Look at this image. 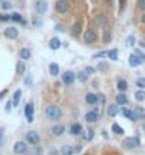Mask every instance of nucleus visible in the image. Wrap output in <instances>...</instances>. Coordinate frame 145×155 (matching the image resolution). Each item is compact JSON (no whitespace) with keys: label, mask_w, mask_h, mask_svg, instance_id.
Returning <instances> with one entry per match:
<instances>
[{"label":"nucleus","mask_w":145,"mask_h":155,"mask_svg":"<svg viewBox=\"0 0 145 155\" xmlns=\"http://www.w3.org/2000/svg\"><path fill=\"white\" fill-rule=\"evenodd\" d=\"M142 63H144V61L137 54H134V53L128 57V64H130V67H138V66H141Z\"/></svg>","instance_id":"obj_13"},{"label":"nucleus","mask_w":145,"mask_h":155,"mask_svg":"<svg viewBox=\"0 0 145 155\" xmlns=\"http://www.w3.org/2000/svg\"><path fill=\"white\" fill-rule=\"evenodd\" d=\"M80 33H81V23H76L73 26V29H71V34L73 36H78Z\"/></svg>","instance_id":"obj_33"},{"label":"nucleus","mask_w":145,"mask_h":155,"mask_svg":"<svg viewBox=\"0 0 145 155\" xmlns=\"http://www.w3.org/2000/svg\"><path fill=\"white\" fill-rule=\"evenodd\" d=\"M85 121L90 122V124H94V122H97L98 121V118H100V114L97 112L95 110H92V111H88L87 114H85Z\"/></svg>","instance_id":"obj_10"},{"label":"nucleus","mask_w":145,"mask_h":155,"mask_svg":"<svg viewBox=\"0 0 145 155\" xmlns=\"http://www.w3.org/2000/svg\"><path fill=\"white\" fill-rule=\"evenodd\" d=\"M66 131V127L64 125H61V124H58V125H54L53 128H51V133L53 135H56V137H60V135H63Z\"/></svg>","instance_id":"obj_17"},{"label":"nucleus","mask_w":145,"mask_h":155,"mask_svg":"<svg viewBox=\"0 0 145 155\" xmlns=\"http://www.w3.org/2000/svg\"><path fill=\"white\" fill-rule=\"evenodd\" d=\"M104 37H105V39H104V43H110V40H111V34L107 33Z\"/></svg>","instance_id":"obj_47"},{"label":"nucleus","mask_w":145,"mask_h":155,"mask_svg":"<svg viewBox=\"0 0 145 155\" xmlns=\"http://www.w3.org/2000/svg\"><path fill=\"white\" fill-rule=\"evenodd\" d=\"M111 130H112V133L117 134V135H123V134H124L123 127H121L120 124H117V122H114V124L111 125Z\"/></svg>","instance_id":"obj_28"},{"label":"nucleus","mask_w":145,"mask_h":155,"mask_svg":"<svg viewBox=\"0 0 145 155\" xmlns=\"http://www.w3.org/2000/svg\"><path fill=\"white\" fill-rule=\"evenodd\" d=\"M94 130L92 128H88L85 133L83 134V138H84V141H92V138H94Z\"/></svg>","instance_id":"obj_27"},{"label":"nucleus","mask_w":145,"mask_h":155,"mask_svg":"<svg viewBox=\"0 0 145 155\" xmlns=\"http://www.w3.org/2000/svg\"><path fill=\"white\" fill-rule=\"evenodd\" d=\"M107 57H108L111 61H117V60H118V50H117V48H112L110 51H107Z\"/></svg>","instance_id":"obj_26"},{"label":"nucleus","mask_w":145,"mask_h":155,"mask_svg":"<svg viewBox=\"0 0 145 155\" xmlns=\"http://www.w3.org/2000/svg\"><path fill=\"white\" fill-rule=\"evenodd\" d=\"M118 104H111V105H108V108H107V114L110 115V117H115L117 114H118Z\"/></svg>","instance_id":"obj_20"},{"label":"nucleus","mask_w":145,"mask_h":155,"mask_svg":"<svg viewBox=\"0 0 145 155\" xmlns=\"http://www.w3.org/2000/svg\"><path fill=\"white\" fill-rule=\"evenodd\" d=\"M115 104H118V105H127L128 104V97L125 95V93H120L118 95H115Z\"/></svg>","instance_id":"obj_15"},{"label":"nucleus","mask_w":145,"mask_h":155,"mask_svg":"<svg viewBox=\"0 0 145 155\" xmlns=\"http://www.w3.org/2000/svg\"><path fill=\"white\" fill-rule=\"evenodd\" d=\"M56 27H57V30H58V32H64V30H63V29H61V26H60V24H57Z\"/></svg>","instance_id":"obj_52"},{"label":"nucleus","mask_w":145,"mask_h":155,"mask_svg":"<svg viewBox=\"0 0 145 155\" xmlns=\"http://www.w3.org/2000/svg\"><path fill=\"white\" fill-rule=\"evenodd\" d=\"M84 71H85L88 76H91V74H94V73H95V68H94V67H91V66H87L85 68H84Z\"/></svg>","instance_id":"obj_43"},{"label":"nucleus","mask_w":145,"mask_h":155,"mask_svg":"<svg viewBox=\"0 0 145 155\" xmlns=\"http://www.w3.org/2000/svg\"><path fill=\"white\" fill-rule=\"evenodd\" d=\"M1 9H3V10H9V9H11V4L9 1L3 0V1H1Z\"/></svg>","instance_id":"obj_41"},{"label":"nucleus","mask_w":145,"mask_h":155,"mask_svg":"<svg viewBox=\"0 0 145 155\" xmlns=\"http://www.w3.org/2000/svg\"><path fill=\"white\" fill-rule=\"evenodd\" d=\"M97 70H98L100 73L107 71V70H108V64H107L105 61H100V63H98V66H97Z\"/></svg>","instance_id":"obj_35"},{"label":"nucleus","mask_w":145,"mask_h":155,"mask_svg":"<svg viewBox=\"0 0 145 155\" xmlns=\"http://www.w3.org/2000/svg\"><path fill=\"white\" fill-rule=\"evenodd\" d=\"M139 120H145V108L137 105L132 110V121H139Z\"/></svg>","instance_id":"obj_4"},{"label":"nucleus","mask_w":145,"mask_h":155,"mask_svg":"<svg viewBox=\"0 0 145 155\" xmlns=\"http://www.w3.org/2000/svg\"><path fill=\"white\" fill-rule=\"evenodd\" d=\"M139 138L138 137H127L123 141V147L125 149H134L137 147H139Z\"/></svg>","instance_id":"obj_2"},{"label":"nucleus","mask_w":145,"mask_h":155,"mask_svg":"<svg viewBox=\"0 0 145 155\" xmlns=\"http://www.w3.org/2000/svg\"><path fill=\"white\" fill-rule=\"evenodd\" d=\"M141 22H142V23H144V24H145V13H144V14H142V16H141Z\"/></svg>","instance_id":"obj_54"},{"label":"nucleus","mask_w":145,"mask_h":155,"mask_svg":"<svg viewBox=\"0 0 145 155\" xmlns=\"http://www.w3.org/2000/svg\"><path fill=\"white\" fill-rule=\"evenodd\" d=\"M11 22H16V23H22V24H26V22L23 20L22 14L20 13H11Z\"/></svg>","instance_id":"obj_30"},{"label":"nucleus","mask_w":145,"mask_h":155,"mask_svg":"<svg viewBox=\"0 0 145 155\" xmlns=\"http://www.w3.org/2000/svg\"><path fill=\"white\" fill-rule=\"evenodd\" d=\"M20 98H22V90H16V91H14V94H13V100H11V102H13V105H14V107H17V105H19Z\"/></svg>","instance_id":"obj_21"},{"label":"nucleus","mask_w":145,"mask_h":155,"mask_svg":"<svg viewBox=\"0 0 145 155\" xmlns=\"http://www.w3.org/2000/svg\"><path fill=\"white\" fill-rule=\"evenodd\" d=\"M84 41H85V44H94L97 41V33L92 29H88L84 33Z\"/></svg>","instance_id":"obj_6"},{"label":"nucleus","mask_w":145,"mask_h":155,"mask_svg":"<svg viewBox=\"0 0 145 155\" xmlns=\"http://www.w3.org/2000/svg\"><path fill=\"white\" fill-rule=\"evenodd\" d=\"M135 43H137V39H135L134 36H128V39H127V46H128V47H134Z\"/></svg>","instance_id":"obj_37"},{"label":"nucleus","mask_w":145,"mask_h":155,"mask_svg":"<svg viewBox=\"0 0 145 155\" xmlns=\"http://www.w3.org/2000/svg\"><path fill=\"white\" fill-rule=\"evenodd\" d=\"M135 86L138 87V88H142L145 90V77H139L137 81H135Z\"/></svg>","instance_id":"obj_34"},{"label":"nucleus","mask_w":145,"mask_h":155,"mask_svg":"<svg viewBox=\"0 0 145 155\" xmlns=\"http://www.w3.org/2000/svg\"><path fill=\"white\" fill-rule=\"evenodd\" d=\"M85 102H87V104H91V105L97 104V94H94V93H88V94L85 95Z\"/></svg>","instance_id":"obj_23"},{"label":"nucleus","mask_w":145,"mask_h":155,"mask_svg":"<svg viewBox=\"0 0 145 155\" xmlns=\"http://www.w3.org/2000/svg\"><path fill=\"white\" fill-rule=\"evenodd\" d=\"M9 20H11V14H7V13L0 14V22H9Z\"/></svg>","instance_id":"obj_40"},{"label":"nucleus","mask_w":145,"mask_h":155,"mask_svg":"<svg viewBox=\"0 0 145 155\" xmlns=\"http://www.w3.org/2000/svg\"><path fill=\"white\" fill-rule=\"evenodd\" d=\"M32 154L33 155H41L43 154V148L39 147V145H34V148L32 149Z\"/></svg>","instance_id":"obj_38"},{"label":"nucleus","mask_w":145,"mask_h":155,"mask_svg":"<svg viewBox=\"0 0 145 155\" xmlns=\"http://www.w3.org/2000/svg\"><path fill=\"white\" fill-rule=\"evenodd\" d=\"M19 57L22 60H29L32 57V50L27 48V47H23V48H20V51H19Z\"/></svg>","instance_id":"obj_16"},{"label":"nucleus","mask_w":145,"mask_h":155,"mask_svg":"<svg viewBox=\"0 0 145 155\" xmlns=\"http://www.w3.org/2000/svg\"><path fill=\"white\" fill-rule=\"evenodd\" d=\"M92 57H94V58H104V57H107V51H98V53H95Z\"/></svg>","instance_id":"obj_42"},{"label":"nucleus","mask_w":145,"mask_h":155,"mask_svg":"<svg viewBox=\"0 0 145 155\" xmlns=\"http://www.w3.org/2000/svg\"><path fill=\"white\" fill-rule=\"evenodd\" d=\"M48 71H50L51 76H58V73H60V66H58L57 63H51V64L48 66Z\"/></svg>","instance_id":"obj_24"},{"label":"nucleus","mask_w":145,"mask_h":155,"mask_svg":"<svg viewBox=\"0 0 145 155\" xmlns=\"http://www.w3.org/2000/svg\"><path fill=\"white\" fill-rule=\"evenodd\" d=\"M77 78L80 80V81H83V83H84V81H87V80H88V74H87L85 71H80V73L77 74Z\"/></svg>","instance_id":"obj_36"},{"label":"nucleus","mask_w":145,"mask_h":155,"mask_svg":"<svg viewBox=\"0 0 145 155\" xmlns=\"http://www.w3.org/2000/svg\"><path fill=\"white\" fill-rule=\"evenodd\" d=\"M70 134H71V135H80V134H83V125H81L80 122L71 124V127H70Z\"/></svg>","instance_id":"obj_14"},{"label":"nucleus","mask_w":145,"mask_h":155,"mask_svg":"<svg viewBox=\"0 0 145 155\" xmlns=\"http://www.w3.org/2000/svg\"><path fill=\"white\" fill-rule=\"evenodd\" d=\"M11 108H13V102H11V101H9V102L6 104V112H10Z\"/></svg>","instance_id":"obj_46"},{"label":"nucleus","mask_w":145,"mask_h":155,"mask_svg":"<svg viewBox=\"0 0 145 155\" xmlns=\"http://www.w3.org/2000/svg\"><path fill=\"white\" fill-rule=\"evenodd\" d=\"M6 94H7V90H3V91L0 93V100H1V98H3V97H4Z\"/></svg>","instance_id":"obj_49"},{"label":"nucleus","mask_w":145,"mask_h":155,"mask_svg":"<svg viewBox=\"0 0 145 155\" xmlns=\"http://www.w3.org/2000/svg\"><path fill=\"white\" fill-rule=\"evenodd\" d=\"M13 152L17 155H24L27 152V144L23 141H17L16 144L13 145Z\"/></svg>","instance_id":"obj_5"},{"label":"nucleus","mask_w":145,"mask_h":155,"mask_svg":"<svg viewBox=\"0 0 145 155\" xmlns=\"http://www.w3.org/2000/svg\"><path fill=\"white\" fill-rule=\"evenodd\" d=\"M121 112H123V115L125 117V118H128L130 121H132V110H128V108H125L123 105V110H121Z\"/></svg>","instance_id":"obj_32"},{"label":"nucleus","mask_w":145,"mask_h":155,"mask_svg":"<svg viewBox=\"0 0 145 155\" xmlns=\"http://www.w3.org/2000/svg\"><path fill=\"white\" fill-rule=\"evenodd\" d=\"M30 81H32V80H30V77L26 78V84H27V86H30Z\"/></svg>","instance_id":"obj_53"},{"label":"nucleus","mask_w":145,"mask_h":155,"mask_svg":"<svg viewBox=\"0 0 145 155\" xmlns=\"http://www.w3.org/2000/svg\"><path fill=\"white\" fill-rule=\"evenodd\" d=\"M139 46H141V47L144 48V47H145V41H141V43H139Z\"/></svg>","instance_id":"obj_56"},{"label":"nucleus","mask_w":145,"mask_h":155,"mask_svg":"<svg viewBox=\"0 0 145 155\" xmlns=\"http://www.w3.org/2000/svg\"><path fill=\"white\" fill-rule=\"evenodd\" d=\"M97 102H100V104H104V102H105L104 94H98V95H97Z\"/></svg>","instance_id":"obj_45"},{"label":"nucleus","mask_w":145,"mask_h":155,"mask_svg":"<svg viewBox=\"0 0 145 155\" xmlns=\"http://www.w3.org/2000/svg\"><path fill=\"white\" fill-rule=\"evenodd\" d=\"M95 23H97L100 27H104V26L107 24V19H105V16H104V14H98V16L95 17Z\"/></svg>","instance_id":"obj_31"},{"label":"nucleus","mask_w":145,"mask_h":155,"mask_svg":"<svg viewBox=\"0 0 145 155\" xmlns=\"http://www.w3.org/2000/svg\"><path fill=\"white\" fill-rule=\"evenodd\" d=\"M142 130H144V131H145V122H144V125H142Z\"/></svg>","instance_id":"obj_57"},{"label":"nucleus","mask_w":145,"mask_h":155,"mask_svg":"<svg viewBox=\"0 0 145 155\" xmlns=\"http://www.w3.org/2000/svg\"><path fill=\"white\" fill-rule=\"evenodd\" d=\"M134 54H137L145 63V54L142 53V50H141V48H134Z\"/></svg>","instance_id":"obj_39"},{"label":"nucleus","mask_w":145,"mask_h":155,"mask_svg":"<svg viewBox=\"0 0 145 155\" xmlns=\"http://www.w3.org/2000/svg\"><path fill=\"white\" fill-rule=\"evenodd\" d=\"M24 71H26V64H24V61H19L17 66H16V73H17L19 76H22V74H24Z\"/></svg>","instance_id":"obj_29"},{"label":"nucleus","mask_w":145,"mask_h":155,"mask_svg":"<svg viewBox=\"0 0 145 155\" xmlns=\"http://www.w3.org/2000/svg\"><path fill=\"white\" fill-rule=\"evenodd\" d=\"M76 78H77V76H76L73 71H66V73L63 74V83L70 86V84H73V83L76 81Z\"/></svg>","instance_id":"obj_12"},{"label":"nucleus","mask_w":145,"mask_h":155,"mask_svg":"<svg viewBox=\"0 0 145 155\" xmlns=\"http://www.w3.org/2000/svg\"><path fill=\"white\" fill-rule=\"evenodd\" d=\"M117 88L120 90V93H125L128 90V83L125 80H118L117 81Z\"/></svg>","instance_id":"obj_22"},{"label":"nucleus","mask_w":145,"mask_h":155,"mask_svg":"<svg viewBox=\"0 0 145 155\" xmlns=\"http://www.w3.org/2000/svg\"><path fill=\"white\" fill-rule=\"evenodd\" d=\"M26 141L30 145H39L41 140H40V135L36 133V131H29V133L26 134Z\"/></svg>","instance_id":"obj_3"},{"label":"nucleus","mask_w":145,"mask_h":155,"mask_svg":"<svg viewBox=\"0 0 145 155\" xmlns=\"http://www.w3.org/2000/svg\"><path fill=\"white\" fill-rule=\"evenodd\" d=\"M61 115H63V112H61V108H60L58 105H48V107L46 108V117H47V120H50V121L60 120Z\"/></svg>","instance_id":"obj_1"},{"label":"nucleus","mask_w":145,"mask_h":155,"mask_svg":"<svg viewBox=\"0 0 145 155\" xmlns=\"http://www.w3.org/2000/svg\"><path fill=\"white\" fill-rule=\"evenodd\" d=\"M50 155H57L58 154V151H57L56 148H50V152H48Z\"/></svg>","instance_id":"obj_48"},{"label":"nucleus","mask_w":145,"mask_h":155,"mask_svg":"<svg viewBox=\"0 0 145 155\" xmlns=\"http://www.w3.org/2000/svg\"><path fill=\"white\" fill-rule=\"evenodd\" d=\"M54 7H56V10L58 13H66V11L70 10V3H68L67 0H57Z\"/></svg>","instance_id":"obj_8"},{"label":"nucleus","mask_w":145,"mask_h":155,"mask_svg":"<svg viewBox=\"0 0 145 155\" xmlns=\"http://www.w3.org/2000/svg\"><path fill=\"white\" fill-rule=\"evenodd\" d=\"M48 47H50L51 50H58V48L61 47V41H60V39H58V37H53V39L48 41Z\"/></svg>","instance_id":"obj_19"},{"label":"nucleus","mask_w":145,"mask_h":155,"mask_svg":"<svg viewBox=\"0 0 145 155\" xmlns=\"http://www.w3.org/2000/svg\"><path fill=\"white\" fill-rule=\"evenodd\" d=\"M138 9L145 11V0H138Z\"/></svg>","instance_id":"obj_44"},{"label":"nucleus","mask_w":145,"mask_h":155,"mask_svg":"<svg viewBox=\"0 0 145 155\" xmlns=\"http://www.w3.org/2000/svg\"><path fill=\"white\" fill-rule=\"evenodd\" d=\"M134 97H135V100L138 101V102H142V101H145V90L139 88L138 91H135Z\"/></svg>","instance_id":"obj_25"},{"label":"nucleus","mask_w":145,"mask_h":155,"mask_svg":"<svg viewBox=\"0 0 145 155\" xmlns=\"http://www.w3.org/2000/svg\"><path fill=\"white\" fill-rule=\"evenodd\" d=\"M24 115L27 118V122H33L34 120V105L33 102H27L24 107Z\"/></svg>","instance_id":"obj_7"},{"label":"nucleus","mask_w":145,"mask_h":155,"mask_svg":"<svg viewBox=\"0 0 145 155\" xmlns=\"http://www.w3.org/2000/svg\"><path fill=\"white\" fill-rule=\"evenodd\" d=\"M60 154L61 155H74L76 154L74 147H71V145H63L61 149H60Z\"/></svg>","instance_id":"obj_18"},{"label":"nucleus","mask_w":145,"mask_h":155,"mask_svg":"<svg viewBox=\"0 0 145 155\" xmlns=\"http://www.w3.org/2000/svg\"><path fill=\"white\" fill-rule=\"evenodd\" d=\"M34 9H36V11L39 14H44L47 11V9H48V4H47L46 0H37L36 4H34Z\"/></svg>","instance_id":"obj_9"},{"label":"nucleus","mask_w":145,"mask_h":155,"mask_svg":"<svg viewBox=\"0 0 145 155\" xmlns=\"http://www.w3.org/2000/svg\"><path fill=\"white\" fill-rule=\"evenodd\" d=\"M74 151H76V152H80V151H81V145H77V147H76V148H74Z\"/></svg>","instance_id":"obj_51"},{"label":"nucleus","mask_w":145,"mask_h":155,"mask_svg":"<svg viewBox=\"0 0 145 155\" xmlns=\"http://www.w3.org/2000/svg\"><path fill=\"white\" fill-rule=\"evenodd\" d=\"M1 140H3V128H0V145L3 144V142H1Z\"/></svg>","instance_id":"obj_50"},{"label":"nucleus","mask_w":145,"mask_h":155,"mask_svg":"<svg viewBox=\"0 0 145 155\" xmlns=\"http://www.w3.org/2000/svg\"><path fill=\"white\" fill-rule=\"evenodd\" d=\"M4 36L7 37V39H10V40H14V39H17L19 37V30H17V27H7L6 30H4Z\"/></svg>","instance_id":"obj_11"},{"label":"nucleus","mask_w":145,"mask_h":155,"mask_svg":"<svg viewBox=\"0 0 145 155\" xmlns=\"http://www.w3.org/2000/svg\"><path fill=\"white\" fill-rule=\"evenodd\" d=\"M92 87H95V88H97V87H98V81H94V83H92Z\"/></svg>","instance_id":"obj_55"}]
</instances>
